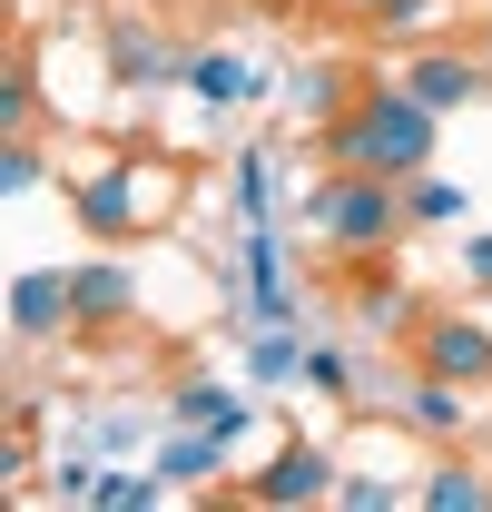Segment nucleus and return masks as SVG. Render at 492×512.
<instances>
[{"instance_id": "1", "label": "nucleus", "mask_w": 492, "mask_h": 512, "mask_svg": "<svg viewBox=\"0 0 492 512\" xmlns=\"http://www.w3.org/2000/svg\"><path fill=\"white\" fill-rule=\"evenodd\" d=\"M433 128L443 109H424L404 79L394 89H365L325 119V168H374V178H424L433 168Z\"/></svg>"}, {"instance_id": "2", "label": "nucleus", "mask_w": 492, "mask_h": 512, "mask_svg": "<svg viewBox=\"0 0 492 512\" xmlns=\"http://www.w3.org/2000/svg\"><path fill=\"white\" fill-rule=\"evenodd\" d=\"M306 217H315V237L325 247H345V256H374V247H394L404 237V178H374V168H325V188L306 197Z\"/></svg>"}, {"instance_id": "3", "label": "nucleus", "mask_w": 492, "mask_h": 512, "mask_svg": "<svg viewBox=\"0 0 492 512\" xmlns=\"http://www.w3.org/2000/svg\"><path fill=\"white\" fill-rule=\"evenodd\" d=\"M414 365L473 394V384H492V325H473V316H424V335H414Z\"/></svg>"}, {"instance_id": "4", "label": "nucleus", "mask_w": 492, "mask_h": 512, "mask_svg": "<svg viewBox=\"0 0 492 512\" xmlns=\"http://www.w3.org/2000/svg\"><path fill=\"white\" fill-rule=\"evenodd\" d=\"M158 217H168V197H148L128 168L79 178V227H89V237H138V227H158Z\"/></svg>"}, {"instance_id": "5", "label": "nucleus", "mask_w": 492, "mask_h": 512, "mask_svg": "<svg viewBox=\"0 0 492 512\" xmlns=\"http://www.w3.org/2000/svg\"><path fill=\"white\" fill-rule=\"evenodd\" d=\"M404 89H414L424 109H473V99L492 89V60L483 50H424V60L404 69Z\"/></svg>"}, {"instance_id": "6", "label": "nucleus", "mask_w": 492, "mask_h": 512, "mask_svg": "<svg viewBox=\"0 0 492 512\" xmlns=\"http://www.w3.org/2000/svg\"><path fill=\"white\" fill-rule=\"evenodd\" d=\"M246 493H256V503H325V493H335V453L325 444H286Z\"/></svg>"}, {"instance_id": "7", "label": "nucleus", "mask_w": 492, "mask_h": 512, "mask_svg": "<svg viewBox=\"0 0 492 512\" xmlns=\"http://www.w3.org/2000/svg\"><path fill=\"white\" fill-rule=\"evenodd\" d=\"M69 306H79V325H119L138 306V286H128L119 256H99V266H69Z\"/></svg>"}, {"instance_id": "8", "label": "nucleus", "mask_w": 492, "mask_h": 512, "mask_svg": "<svg viewBox=\"0 0 492 512\" xmlns=\"http://www.w3.org/2000/svg\"><path fill=\"white\" fill-rule=\"evenodd\" d=\"M10 325H20V335H60V325H79L69 276H50V266H40V276H20V286H10Z\"/></svg>"}, {"instance_id": "9", "label": "nucleus", "mask_w": 492, "mask_h": 512, "mask_svg": "<svg viewBox=\"0 0 492 512\" xmlns=\"http://www.w3.org/2000/svg\"><path fill=\"white\" fill-rule=\"evenodd\" d=\"M227 453H237V434L197 424V434H178V444H158V483H217V473H227Z\"/></svg>"}, {"instance_id": "10", "label": "nucleus", "mask_w": 492, "mask_h": 512, "mask_svg": "<svg viewBox=\"0 0 492 512\" xmlns=\"http://www.w3.org/2000/svg\"><path fill=\"white\" fill-rule=\"evenodd\" d=\"M109 69H119L128 89H158V79H178L187 60L158 40V30H138V20H128V30H109Z\"/></svg>"}, {"instance_id": "11", "label": "nucleus", "mask_w": 492, "mask_h": 512, "mask_svg": "<svg viewBox=\"0 0 492 512\" xmlns=\"http://www.w3.org/2000/svg\"><path fill=\"white\" fill-rule=\"evenodd\" d=\"M168 414H178V424H217V434H246V424H256L237 394H227V384H207V375H187L178 394H168Z\"/></svg>"}, {"instance_id": "12", "label": "nucleus", "mask_w": 492, "mask_h": 512, "mask_svg": "<svg viewBox=\"0 0 492 512\" xmlns=\"http://www.w3.org/2000/svg\"><path fill=\"white\" fill-rule=\"evenodd\" d=\"M187 89L227 109V99H256V69H246L237 50H197V60H187Z\"/></svg>"}, {"instance_id": "13", "label": "nucleus", "mask_w": 492, "mask_h": 512, "mask_svg": "<svg viewBox=\"0 0 492 512\" xmlns=\"http://www.w3.org/2000/svg\"><path fill=\"white\" fill-rule=\"evenodd\" d=\"M404 414H414L424 434H453V424H463V384H443V375H414V394H404Z\"/></svg>"}, {"instance_id": "14", "label": "nucleus", "mask_w": 492, "mask_h": 512, "mask_svg": "<svg viewBox=\"0 0 492 512\" xmlns=\"http://www.w3.org/2000/svg\"><path fill=\"white\" fill-rule=\"evenodd\" d=\"M424 503H433V512H483V503H492V483L473 473V463H443V473L424 483Z\"/></svg>"}, {"instance_id": "15", "label": "nucleus", "mask_w": 492, "mask_h": 512, "mask_svg": "<svg viewBox=\"0 0 492 512\" xmlns=\"http://www.w3.org/2000/svg\"><path fill=\"white\" fill-rule=\"evenodd\" d=\"M404 207H414V227H453V217H463V188H453V178H404Z\"/></svg>"}, {"instance_id": "16", "label": "nucleus", "mask_w": 492, "mask_h": 512, "mask_svg": "<svg viewBox=\"0 0 492 512\" xmlns=\"http://www.w3.org/2000/svg\"><path fill=\"white\" fill-rule=\"evenodd\" d=\"M246 375H256V384L306 375V345H286V335H256V345H246Z\"/></svg>"}, {"instance_id": "17", "label": "nucleus", "mask_w": 492, "mask_h": 512, "mask_svg": "<svg viewBox=\"0 0 492 512\" xmlns=\"http://www.w3.org/2000/svg\"><path fill=\"white\" fill-rule=\"evenodd\" d=\"M237 207H246V227H266V207H276V197H266V158H256V148L237 158Z\"/></svg>"}, {"instance_id": "18", "label": "nucleus", "mask_w": 492, "mask_h": 512, "mask_svg": "<svg viewBox=\"0 0 492 512\" xmlns=\"http://www.w3.org/2000/svg\"><path fill=\"white\" fill-rule=\"evenodd\" d=\"M306 384H315V394H355V355L315 345V355H306Z\"/></svg>"}, {"instance_id": "19", "label": "nucleus", "mask_w": 492, "mask_h": 512, "mask_svg": "<svg viewBox=\"0 0 492 512\" xmlns=\"http://www.w3.org/2000/svg\"><path fill=\"white\" fill-rule=\"evenodd\" d=\"M148 493H158L148 473H99V493H89V503H109V512H138Z\"/></svg>"}, {"instance_id": "20", "label": "nucleus", "mask_w": 492, "mask_h": 512, "mask_svg": "<svg viewBox=\"0 0 492 512\" xmlns=\"http://www.w3.org/2000/svg\"><path fill=\"white\" fill-rule=\"evenodd\" d=\"M335 10H365V20H384V30H414L433 0H335Z\"/></svg>"}, {"instance_id": "21", "label": "nucleus", "mask_w": 492, "mask_h": 512, "mask_svg": "<svg viewBox=\"0 0 492 512\" xmlns=\"http://www.w3.org/2000/svg\"><path fill=\"white\" fill-rule=\"evenodd\" d=\"M0 188H10V197L40 188V148H30V138H10V158H0Z\"/></svg>"}, {"instance_id": "22", "label": "nucleus", "mask_w": 492, "mask_h": 512, "mask_svg": "<svg viewBox=\"0 0 492 512\" xmlns=\"http://www.w3.org/2000/svg\"><path fill=\"white\" fill-rule=\"evenodd\" d=\"M355 316H365V325H404V286H365Z\"/></svg>"}, {"instance_id": "23", "label": "nucleus", "mask_w": 492, "mask_h": 512, "mask_svg": "<svg viewBox=\"0 0 492 512\" xmlns=\"http://www.w3.org/2000/svg\"><path fill=\"white\" fill-rule=\"evenodd\" d=\"M473 276H492V237H473Z\"/></svg>"}, {"instance_id": "24", "label": "nucleus", "mask_w": 492, "mask_h": 512, "mask_svg": "<svg viewBox=\"0 0 492 512\" xmlns=\"http://www.w3.org/2000/svg\"><path fill=\"white\" fill-rule=\"evenodd\" d=\"M473 50H483V60H492V30H483V40H473Z\"/></svg>"}]
</instances>
